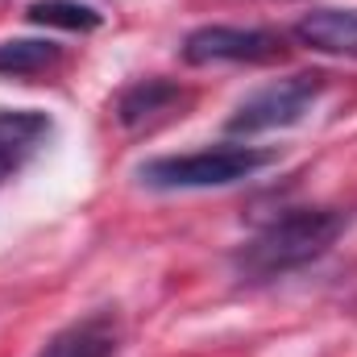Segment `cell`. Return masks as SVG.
I'll list each match as a JSON object with an SVG mask.
<instances>
[{
  "label": "cell",
  "mask_w": 357,
  "mask_h": 357,
  "mask_svg": "<svg viewBox=\"0 0 357 357\" xmlns=\"http://www.w3.org/2000/svg\"><path fill=\"white\" fill-rule=\"evenodd\" d=\"M320 91H324V75L320 71H299V75L274 79L266 88H258L254 96H245L233 108V116L225 121V129L237 133V137H254V133L299 125L307 116V108L320 100Z\"/></svg>",
  "instance_id": "cell-3"
},
{
  "label": "cell",
  "mask_w": 357,
  "mask_h": 357,
  "mask_svg": "<svg viewBox=\"0 0 357 357\" xmlns=\"http://www.w3.org/2000/svg\"><path fill=\"white\" fill-rule=\"evenodd\" d=\"M25 17L38 21V25H59V29H75V33L100 25V13L79 4V0H33L25 8Z\"/></svg>",
  "instance_id": "cell-10"
},
{
  "label": "cell",
  "mask_w": 357,
  "mask_h": 357,
  "mask_svg": "<svg viewBox=\"0 0 357 357\" xmlns=\"http://www.w3.org/2000/svg\"><path fill=\"white\" fill-rule=\"evenodd\" d=\"M54 63H59L54 42H38V38L0 42V75H38V71L54 67Z\"/></svg>",
  "instance_id": "cell-9"
},
{
  "label": "cell",
  "mask_w": 357,
  "mask_h": 357,
  "mask_svg": "<svg viewBox=\"0 0 357 357\" xmlns=\"http://www.w3.org/2000/svg\"><path fill=\"white\" fill-rule=\"evenodd\" d=\"M282 54V38L270 29H241V25H204L187 33L183 59L191 67L208 63H270Z\"/></svg>",
  "instance_id": "cell-4"
},
{
  "label": "cell",
  "mask_w": 357,
  "mask_h": 357,
  "mask_svg": "<svg viewBox=\"0 0 357 357\" xmlns=\"http://www.w3.org/2000/svg\"><path fill=\"white\" fill-rule=\"evenodd\" d=\"M345 225H349V212L341 208H291L237 250L233 266L245 282H270L278 274H291L324 258L345 233Z\"/></svg>",
  "instance_id": "cell-1"
},
{
  "label": "cell",
  "mask_w": 357,
  "mask_h": 357,
  "mask_svg": "<svg viewBox=\"0 0 357 357\" xmlns=\"http://www.w3.org/2000/svg\"><path fill=\"white\" fill-rule=\"evenodd\" d=\"M295 38L307 50L357 59V8H312L307 17H299Z\"/></svg>",
  "instance_id": "cell-7"
},
{
  "label": "cell",
  "mask_w": 357,
  "mask_h": 357,
  "mask_svg": "<svg viewBox=\"0 0 357 357\" xmlns=\"http://www.w3.org/2000/svg\"><path fill=\"white\" fill-rule=\"evenodd\" d=\"M50 116L33 108H4L0 112V187L17 175L50 137Z\"/></svg>",
  "instance_id": "cell-6"
},
{
  "label": "cell",
  "mask_w": 357,
  "mask_h": 357,
  "mask_svg": "<svg viewBox=\"0 0 357 357\" xmlns=\"http://www.w3.org/2000/svg\"><path fill=\"white\" fill-rule=\"evenodd\" d=\"M183 100H187V96H183L175 84H167V79H142V84H133V88L121 91L116 116H121L125 129H146V125H154L158 116H171Z\"/></svg>",
  "instance_id": "cell-8"
},
{
  "label": "cell",
  "mask_w": 357,
  "mask_h": 357,
  "mask_svg": "<svg viewBox=\"0 0 357 357\" xmlns=\"http://www.w3.org/2000/svg\"><path fill=\"white\" fill-rule=\"evenodd\" d=\"M274 162L270 150L254 146H212V150H195V154H171V158H154L146 162L137 175L146 187L158 191H195V187H229L241 178L258 175L262 167Z\"/></svg>",
  "instance_id": "cell-2"
},
{
  "label": "cell",
  "mask_w": 357,
  "mask_h": 357,
  "mask_svg": "<svg viewBox=\"0 0 357 357\" xmlns=\"http://www.w3.org/2000/svg\"><path fill=\"white\" fill-rule=\"evenodd\" d=\"M121 354V320L116 312H91L84 320L54 333L33 357H116Z\"/></svg>",
  "instance_id": "cell-5"
}]
</instances>
